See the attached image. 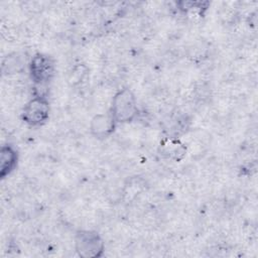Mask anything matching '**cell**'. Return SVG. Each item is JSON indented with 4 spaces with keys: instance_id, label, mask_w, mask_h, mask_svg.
I'll return each mask as SVG.
<instances>
[{
    "instance_id": "5",
    "label": "cell",
    "mask_w": 258,
    "mask_h": 258,
    "mask_svg": "<svg viewBox=\"0 0 258 258\" xmlns=\"http://www.w3.org/2000/svg\"><path fill=\"white\" fill-rule=\"evenodd\" d=\"M115 120L111 114H98L91 122V131L98 138H104L109 136L115 127Z\"/></svg>"
},
{
    "instance_id": "2",
    "label": "cell",
    "mask_w": 258,
    "mask_h": 258,
    "mask_svg": "<svg viewBox=\"0 0 258 258\" xmlns=\"http://www.w3.org/2000/svg\"><path fill=\"white\" fill-rule=\"evenodd\" d=\"M75 246L77 253L83 258L99 257L104 252L102 237L95 231L83 230L76 235Z\"/></svg>"
},
{
    "instance_id": "4",
    "label": "cell",
    "mask_w": 258,
    "mask_h": 258,
    "mask_svg": "<svg viewBox=\"0 0 258 258\" xmlns=\"http://www.w3.org/2000/svg\"><path fill=\"white\" fill-rule=\"evenodd\" d=\"M49 118V104L43 96H35L23 108L22 120L30 126H41Z\"/></svg>"
},
{
    "instance_id": "6",
    "label": "cell",
    "mask_w": 258,
    "mask_h": 258,
    "mask_svg": "<svg viewBox=\"0 0 258 258\" xmlns=\"http://www.w3.org/2000/svg\"><path fill=\"white\" fill-rule=\"evenodd\" d=\"M18 154L12 145H3L0 152V175L5 178L16 167Z\"/></svg>"
},
{
    "instance_id": "7",
    "label": "cell",
    "mask_w": 258,
    "mask_h": 258,
    "mask_svg": "<svg viewBox=\"0 0 258 258\" xmlns=\"http://www.w3.org/2000/svg\"><path fill=\"white\" fill-rule=\"evenodd\" d=\"M184 152V146H182L177 140L167 139L164 143H162V154L167 155L169 158L178 159L179 157H182Z\"/></svg>"
},
{
    "instance_id": "3",
    "label": "cell",
    "mask_w": 258,
    "mask_h": 258,
    "mask_svg": "<svg viewBox=\"0 0 258 258\" xmlns=\"http://www.w3.org/2000/svg\"><path fill=\"white\" fill-rule=\"evenodd\" d=\"M55 73V64L51 56L45 53H36L29 62L31 80L39 85H45L51 81Z\"/></svg>"
},
{
    "instance_id": "1",
    "label": "cell",
    "mask_w": 258,
    "mask_h": 258,
    "mask_svg": "<svg viewBox=\"0 0 258 258\" xmlns=\"http://www.w3.org/2000/svg\"><path fill=\"white\" fill-rule=\"evenodd\" d=\"M138 108L135 95L129 89H122L112 100L110 114L116 123H128L137 116Z\"/></svg>"
}]
</instances>
